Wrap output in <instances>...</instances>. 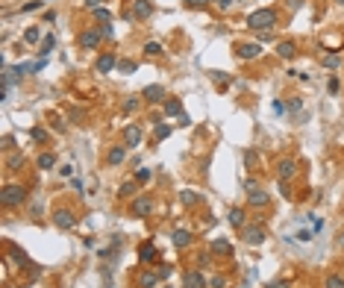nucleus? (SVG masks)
Segmentation results:
<instances>
[{
    "label": "nucleus",
    "instance_id": "obj_1",
    "mask_svg": "<svg viewBox=\"0 0 344 288\" xmlns=\"http://www.w3.org/2000/svg\"><path fill=\"white\" fill-rule=\"evenodd\" d=\"M277 21H280L277 9L265 6V9H256V12L247 18V26H250V29H259V32H271V29L277 26Z\"/></svg>",
    "mask_w": 344,
    "mask_h": 288
},
{
    "label": "nucleus",
    "instance_id": "obj_2",
    "mask_svg": "<svg viewBox=\"0 0 344 288\" xmlns=\"http://www.w3.org/2000/svg\"><path fill=\"white\" fill-rule=\"evenodd\" d=\"M24 200H26V188L24 185H6L3 194H0V203L6 209H18V206H24Z\"/></svg>",
    "mask_w": 344,
    "mask_h": 288
},
{
    "label": "nucleus",
    "instance_id": "obj_3",
    "mask_svg": "<svg viewBox=\"0 0 344 288\" xmlns=\"http://www.w3.org/2000/svg\"><path fill=\"white\" fill-rule=\"evenodd\" d=\"M244 191H247V203H250V206H256V209L271 206V194H268V191H262V188H259V183L247 180V183H244Z\"/></svg>",
    "mask_w": 344,
    "mask_h": 288
},
{
    "label": "nucleus",
    "instance_id": "obj_4",
    "mask_svg": "<svg viewBox=\"0 0 344 288\" xmlns=\"http://www.w3.org/2000/svg\"><path fill=\"white\" fill-rule=\"evenodd\" d=\"M265 238H268V233H265L262 224H244L241 227V241L244 244H262Z\"/></svg>",
    "mask_w": 344,
    "mask_h": 288
},
{
    "label": "nucleus",
    "instance_id": "obj_5",
    "mask_svg": "<svg viewBox=\"0 0 344 288\" xmlns=\"http://www.w3.org/2000/svg\"><path fill=\"white\" fill-rule=\"evenodd\" d=\"M100 41H103L100 26H88V29H82V32H79V38H77V44H79L82 50H94Z\"/></svg>",
    "mask_w": 344,
    "mask_h": 288
},
{
    "label": "nucleus",
    "instance_id": "obj_6",
    "mask_svg": "<svg viewBox=\"0 0 344 288\" xmlns=\"http://www.w3.org/2000/svg\"><path fill=\"white\" fill-rule=\"evenodd\" d=\"M153 212V197L150 194H138L132 203H130V215L132 218H147Z\"/></svg>",
    "mask_w": 344,
    "mask_h": 288
},
{
    "label": "nucleus",
    "instance_id": "obj_7",
    "mask_svg": "<svg viewBox=\"0 0 344 288\" xmlns=\"http://www.w3.org/2000/svg\"><path fill=\"white\" fill-rule=\"evenodd\" d=\"M236 56L244 59V62L259 59V56H262V44H259V41H241V44H236Z\"/></svg>",
    "mask_w": 344,
    "mask_h": 288
},
{
    "label": "nucleus",
    "instance_id": "obj_8",
    "mask_svg": "<svg viewBox=\"0 0 344 288\" xmlns=\"http://www.w3.org/2000/svg\"><path fill=\"white\" fill-rule=\"evenodd\" d=\"M94 68H97V74H112V71H118V56L112 50L109 53H100L97 62H94Z\"/></svg>",
    "mask_w": 344,
    "mask_h": 288
},
{
    "label": "nucleus",
    "instance_id": "obj_9",
    "mask_svg": "<svg viewBox=\"0 0 344 288\" xmlns=\"http://www.w3.org/2000/svg\"><path fill=\"white\" fill-rule=\"evenodd\" d=\"M53 224H56L59 230H74V227H77V215H74L71 209H56V212H53Z\"/></svg>",
    "mask_w": 344,
    "mask_h": 288
},
{
    "label": "nucleus",
    "instance_id": "obj_10",
    "mask_svg": "<svg viewBox=\"0 0 344 288\" xmlns=\"http://www.w3.org/2000/svg\"><path fill=\"white\" fill-rule=\"evenodd\" d=\"M209 280L203 277V271H183V288H206Z\"/></svg>",
    "mask_w": 344,
    "mask_h": 288
},
{
    "label": "nucleus",
    "instance_id": "obj_11",
    "mask_svg": "<svg viewBox=\"0 0 344 288\" xmlns=\"http://www.w3.org/2000/svg\"><path fill=\"white\" fill-rule=\"evenodd\" d=\"M141 97H144V103H162L165 100V88L159 85V82H153V85H144V91H141Z\"/></svg>",
    "mask_w": 344,
    "mask_h": 288
},
{
    "label": "nucleus",
    "instance_id": "obj_12",
    "mask_svg": "<svg viewBox=\"0 0 344 288\" xmlns=\"http://www.w3.org/2000/svg\"><path fill=\"white\" fill-rule=\"evenodd\" d=\"M294 174H297V162H294V159H280V165H277V177H280V183H289Z\"/></svg>",
    "mask_w": 344,
    "mask_h": 288
},
{
    "label": "nucleus",
    "instance_id": "obj_13",
    "mask_svg": "<svg viewBox=\"0 0 344 288\" xmlns=\"http://www.w3.org/2000/svg\"><path fill=\"white\" fill-rule=\"evenodd\" d=\"M138 262H141V265H156V262H159V250H156L150 241H144V244L138 247Z\"/></svg>",
    "mask_w": 344,
    "mask_h": 288
},
{
    "label": "nucleus",
    "instance_id": "obj_14",
    "mask_svg": "<svg viewBox=\"0 0 344 288\" xmlns=\"http://www.w3.org/2000/svg\"><path fill=\"white\" fill-rule=\"evenodd\" d=\"M153 15V6H150V0H132V12L127 15V18H138V21H147Z\"/></svg>",
    "mask_w": 344,
    "mask_h": 288
},
{
    "label": "nucleus",
    "instance_id": "obj_15",
    "mask_svg": "<svg viewBox=\"0 0 344 288\" xmlns=\"http://www.w3.org/2000/svg\"><path fill=\"white\" fill-rule=\"evenodd\" d=\"M141 141H144V132H141V130H138V127H135V124H130V127H127V130H124V144H127V147H132V150H135V147H138V144H141Z\"/></svg>",
    "mask_w": 344,
    "mask_h": 288
},
{
    "label": "nucleus",
    "instance_id": "obj_16",
    "mask_svg": "<svg viewBox=\"0 0 344 288\" xmlns=\"http://www.w3.org/2000/svg\"><path fill=\"white\" fill-rule=\"evenodd\" d=\"M162 283V277L156 274V271H141V274H135V286L138 288H156Z\"/></svg>",
    "mask_w": 344,
    "mask_h": 288
},
{
    "label": "nucleus",
    "instance_id": "obj_17",
    "mask_svg": "<svg viewBox=\"0 0 344 288\" xmlns=\"http://www.w3.org/2000/svg\"><path fill=\"white\" fill-rule=\"evenodd\" d=\"M277 56H280V59H294V56H297V41H291V38L277 41Z\"/></svg>",
    "mask_w": 344,
    "mask_h": 288
},
{
    "label": "nucleus",
    "instance_id": "obj_18",
    "mask_svg": "<svg viewBox=\"0 0 344 288\" xmlns=\"http://www.w3.org/2000/svg\"><path fill=\"white\" fill-rule=\"evenodd\" d=\"M127 159V144H118V147H109V153H106V165H121Z\"/></svg>",
    "mask_w": 344,
    "mask_h": 288
},
{
    "label": "nucleus",
    "instance_id": "obj_19",
    "mask_svg": "<svg viewBox=\"0 0 344 288\" xmlns=\"http://www.w3.org/2000/svg\"><path fill=\"white\" fill-rule=\"evenodd\" d=\"M209 250H212L215 256H233V241H230V238H215V241L209 244Z\"/></svg>",
    "mask_w": 344,
    "mask_h": 288
},
{
    "label": "nucleus",
    "instance_id": "obj_20",
    "mask_svg": "<svg viewBox=\"0 0 344 288\" xmlns=\"http://www.w3.org/2000/svg\"><path fill=\"white\" fill-rule=\"evenodd\" d=\"M227 221L236 227V230H241L244 224H247V215H244V209H238V206H233L230 209V215H227Z\"/></svg>",
    "mask_w": 344,
    "mask_h": 288
},
{
    "label": "nucleus",
    "instance_id": "obj_21",
    "mask_svg": "<svg viewBox=\"0 0 344 288\" xmlns=\"http://www.w3.org/2000/svg\"><path fill=\"white\" fill-rule=\"evenodd\" d=\"M191 238H194V236H191L188 230H174V247H177V250H185V247L191 244Z\"/></svg>",
    "mask_w": 344,
    "mask_h": 288
},
{
    "label": "nucleus",
    "instance_id": "obj_22",
    "mask_svg": "<svg viewBox=\"0 0 344 288\" xmlns=\"http://www.w3.org/2000/svg\"><path fill=\"white\" fill-rule=\"evenodd\" d=\"M165 115H168V118H174V115L180 118V115H183V103H180L177 97H168V100H165Z\"/></svg>",
    "mask_w": 344,
    "mask_h": 288
},
{
    "label": "nucleus",
    "instance_id": "obj_23",
    "mask_svg": "<svg viewBox=\"0 0 344 288\" xmlns=\"http://www.w3.org/2000/svg\"><path fill=\"white\" fill-rule=\"evenodd\" d=\"M91 18L100 21V24H109V21H112V12H109L106 6H97V9H91Z\"/></svg>",
    "mask_w": 344,
    "mask_h": 288
},
{
    "label": "nucleus",
    "instance_id": "obj_24",
    "mask_svg": "<svg viewBox=\"0 0 344 288\" xmlns=\"http://www.w3.org/2000/svg\"><path fill=\"white\" fill-rule=\"evenodd\" d=\"M141 103H144V97H138V94H135V97H127V100L121 103V109H124L127 115H130V112H135V109H138Z\"/></svg>",
    "mask_w": 344,
    "mask_h": 288
},
{
    "label": "nucleus",
    "instance_id": "obj_25",
    "mask_svg": "<svg viewBox=\"0 0 344 288\" xmlns=\"http://www.w3.org/2000/svg\"><path fill=\"white\" fill-rule=\"evenodd\" d=\"M35 165H38L41 171H50V168L56 165V156H53V153H41V156L35 159Z\"/></svg>",
    "mask_w": 344,
    "mask_h": 288
},
{
    "label": "nucleus",
    "instance_id": "obj_26",
    "mask_svg": "<svg viewBox=\"0 0 344 288\" xmlns=\"http://www.w3.org/2000/svg\"><path fill=\"white\" fill-rule=\"evenodd\" d=\"M29 135H32V141H38V144H47V138H50V132H47L44 127H32Z\"/></svg>",
    "mask_w": 344,
    "mask_h": 288
},
{
    "label": "nucleus",
    "instance_id": "obj_27",
    "mask_svg": "<svg viewBox=\"0 0 344 288\" xmlns=\"http://www.w3.org/2000/svg\"><path fill=\"white\" fill-rule=\"evenodd\" d=\"M6 168H9V171H21V168H24V153H12V156L6 159Z\"/></svg>",
    "mask_w": 344,
    "mask_h": 288
},
{
    "label": "nucleus",
    "instance_id": "obj_28",
    "mask_svg": "<svg viewBox=\"0 0 344 288\" xmlns=\"http://www.w3.org/2000/svg\"><path fill=\"white\" fill-rule=\"evenodd\" d=\"M209 77H212V79H215V82H218L221 88H227V85L233 82V77H227L224 71H209Z\"/></svg>",
    "mask_w": 344,
    "mask_h": 288
},
{
    "label": "nucleus",
    "instance_id": "obj_29",
    "mask_svg": "<svg viewBox=\"0 0 344 288\" xmlns=\"http://www.w3.org/2000/svg\"><path fill=\"white\" fill-rule=\"evenodd\" d=\"M180 203H183V206H197L200 197H197L194 191H180Z\"/></svg>",
    "mask_w": 344,
    "mask_h": 288
},
{
    "label": "nucleus",
    "instance_id": "obj_30",
    "mask_svg": "<svg viewBox=\"0 0 344 288\" xmlns=\"http://www.w3.org/2000/svg\"><path fill=\"white\" fill-rule=\"evenodd\" d=\"M9 256H12V259H15V265H21V268H24V265L29 262V259H26V253H21V250H18L15 244H9Z\"/></svg>",
    "mask_w": 344,
    "mask_h": 288
},
{
    "label": "nucleus",
    "instance_id": "obj_31",
    "mask_svg": "<svg viewBox=\"0 0 344 288\" xmlns=\"http://www.w3.org/2000/svg\"><path fill=\"white\" fill-rule=\"evenodd\" d=\"M324 286H327V288H344V277H342V274H327Z\"/></svg>",
    "mask_w": 344,
    "mask_h": 288
},
{
    "label": "nucleus",
    "instance_id": "obj_32",
    "mask_svg": "<svg viewBox=\"0 0 344 288\" xmlns=\"http://www.w3.org/2000/svg\"><path fill=\"white\" fill-rule=\"evenodd\" d=\"M144 53H147V56H153V59H156V56H162V53H165V50H162V44H159V41H147V44H144Z\"/></svg>",
    "mask_w": 344,
    "mask_h": 288
},
{
    "label": "nucleus",
    "instance_id": "obj_33",
    "mask_svg": "<svg viewBox=\"0 0 344 288\" xmlns=\"http://www.w3.org/2000/svg\"><path fill=\"white\" fill-rule=\"evenodd\" d=\"M38 38H41V29H38V26H29V29L24 32V41H26V44H35Z\"/></svg>",
    "mask_w": 344,
    "mask_h": 288
},
{
    "label": "nucleus",
    "instance_id": "obj_34",
    "mask_svg": "<svg viewBox=\"0 0 344 288\" xmlns=\"http://www.w3.org/2000/svg\"><path fill=\"white\" fill-rule=\"evenodd\" d=\"M118 71L121 74H135V62L132 59H118Z\"/></svg>",
    "mask_w": 344,
    "mask_h": 288
},
{
    "label": "nucleus",
    "instance_id": "obj_35",
    "mask_svg": "<svg viewBox=\"0 0 344 288\" xmlns=\"http://www.w3.org/2000/svg\"><path fill=\"white\" fill-rule=\"evenodd\" d=\"M135 191H138V183H135V180H132V183H124V185H121V191H118V194H121V197H132V194H135Z\"/></svg>",
    "mask_w": 344,
    "mask_h": 288
},
{
    "label": "nucleus",
    "instance_id": "obj_36",
    "mask_svg": "<svg viewBox=\"0 0 344 288\" xmlns=\"http://www.w3.org/2000/svg\"><path fill=\"white\" fill-rule=\"evenodd\" d=\"M100 32H103L106 41H112V38H115V26H112V21H109V24H100Z\"/></svg>",
    "mask_w": 344,
    "mask_h": 288
},
{
    "label": "nucleus",
    "instance_id": "obj_37",
    "mask_svg": "<svg viewBox=\"0 0 344 288\" xmlns=\"http://www.w3.org/2000/svg\"><path fill=\"white\" fill-rule=\"evenodd\" d=\"M171 135V127L168 124H156V141H162V138H168Z\"/></svg>",
    "mask_w": 344,
    "mask_h": 288
},
{
    "label": "nucleus",
    "instance_id": "obj_38",
    "mask_svg": "<svg viewBox=\"0 0 344 288\" xmlns=\"http://www.w3.org/2000/svg\"><path fill=\"white\" fill-rule=\"evenodd\" d=\"M339 65H342V59H339L336 53H333V56H324V68H330V71H333V68H339Z\"/></svg>",
    "mask_w": 344,
    "mask_h": 288
},
{
    "label": "nucleus",
    "instance_id": "obj_39",
    "mask_svg": "<svg viewBox=\"0 0 344 288\" xmlns=\"http://www.w3.org/2000/svg\"><path fill=\"white\" fill-rule=\"evenodd\" d=\"M156 274H159L162 280H168V277L174 274V265H156Z\"/></svg>",
    "mask_w": 344,
    "mask_h": 288
},
{
    "label": "nucleus",
    "instance_id": "obj_40",
    "mask_svg": "<svg viewBox=\"0 0 344 288\" xmlns=\"http://www.w3.org/2000/svg\"><path fill=\"white\" fill-rule=\"evenodd\" d=\"M41 3H44V0H29V3L21 6V12H24V15H26V12H35V9H41Z\"/></svg>",
    "mask_w": 344,
    "mask_h": 288
},
{
    "label": "nucleus",
    "instance_id": "obj_41",
    "mask_svg": "<svg viewBox=\"0 0 344 288\" xmlns=\"http://www.w3.org/2000/svg\"><path fill=\"white\" fill-rule=\"evenodd\" d=\"M53 44H56V38H53V35H47V38H44V41H41V50H38V53H41V56H44V53H47V50H53Z\"/></svg>",
    "mask_w": 344,
    "mask_h": 288
},
{
    "label": "nucleus",
    "instance_id": "obj_42",
    "mask_svg": "<svg viewBox=\"0 0 344 288\" xmlns=\"http://www.w3.org/2000/svg\"><path fill=\"white\" fill-rule=\"evenodd\" d=\"M230 283H227V277H212L209 280V288H227Z\"/></svg>",
    "mask_w": 344,
    "mask_h": 288
},
{
    "label": "nucleus",
    "instance_id": "obj_43",
    "mask_svg": "<svg viewBox=\"0 0 344 288\" xmlns=\"http://www.w3.org/2000/svg\"><path fill=\"white\" fill-rule=\"evenodd\" d=\"M183 3H185L188 9H203V6H209L212 0H183Z\"/></svg>",
    "mask_w": 344,
    "mask_h": 288
},
{
    "label": "nucleus",
    "instance_id": "obj_44",
    "mask_svg": "<svg viewBox=\"0 0 344 288\" xmlns=\"http://www.w3.org/2000/svg\"><path fill=\"white\" fill-rule=\"evenodd\" d=\"M147 180H150V171L147 168H138L135 171V183H147Z\"/></svg>",
    "mask_w": 344,
    "mask_h": 288
},
{
    "label": "nucleus",
    "instance_id": "obj_45",
    "mask_svg": "<svg viewBox=\"0 0 344 288\" xmlns=\"http://www.w3.org/2000/svg\"><path fill=\"white\" fill-rule=\"evenodd\" d=\"M253 162H256V153H253V150H247V153H244V165H247V168H250V165H253Z\"/></svg>",
    "mask_w": 344,
    "mask_h": 288
},
{
    "label": "nucleus",
    "instance_id": "obj_46",
    "mask_svg": "<svg viewBox=\"0 0 344 288\" xmlns=\"http://www.w3.org/2000/svg\"><path fill=\"white\" fill-rule=\"evenodd\" d=\"M274 112L283 115V112H286V103H283V100H274Z\"/></svg>",
    "mask_w": 344,
    "mask_h": 288
},
{
    "label": "nucleus",
    "instance_id": "obj_47",
    "mask_svg": "<svg viewBox=\"0 0 344 288\" xmlns=\"http://www.w3.org/2000/svg\"><path fill=\"white\" fill-rule=\"evenodd\" d=\"M265 288H291L289 283H280V280H274V283H268Z\"/></svg>",
    "mask_w": 344,
    "mask_h": 288
},
{
    "label": "nucleus",
    "instance_id": "obj_48",
    "mask_svg": "<svg viewBox=\"0 0 344 288\" xmlns=\"http://www.w3.org/2000/svg\"><path fill=\"white\" fill-rule=\"evenodd\" d=\"M289 109H291V112H300V97H294V100L289 103Z\"/></svg>",
    "mask_w": 344,
    "mask_h": 288
},
{
    "label": "nucleus",
    "instance_id": "obj_49",
    "mask_svg": "<svg viewBox=\"0 0 344 288\" xmlns=\"http://www.w3.org/2000/svg\"><path fill=\"white\" fill-rule=\"evenodd\" d=\"M286 3H289V9H291V12H297V9H300V3H303V0H286Z\"/></svg>",
    "mask_w": 344,
    "mask_h": 288
},
{
    "label": "nucleus",
    "instance_id": "obj_50",
    "mask_svg": "<svg viewBox=\"0 0 344 288\" xmlns=\"http://www.w3.org/2000/svg\"><path fill=\"white\" fill-rule=\"evenodd\" d=\"M44 62H47V59H38V62H35V65H32V74H38V71H41V68H44Z\"/></svg>",
    "mask_w": 344,
    "mask_h": 288
},
{
    "label": "nucleus",
    "instance_id": "obj_51",
    "mask_svg": "<svg viewBox=\"0 0 344 288\" xmlns=\"http://www.w3.org/2000/svg\"><path fill=\"white\" fill-rule=\"evenodd\" d=\"M233 3H236V0H218V6H221V9H224V12H227V9H230V6H233Z\"/></svg>",
    "mask_w": 344,
    "mask_h": 288
},
{
    "label": "nucleus",
    "instance_id": "obj_52",
    "mask_svg": "<svg viewBox=\"0 0 344 288\" xmlns=\"http://www.w3.org/2000/svg\"><path fill=\"white\" fill-rule=\"evenodd\" d=\"M100 3H103V0H85V6H88V9H97Z\"/></svg>",
    "mask_w": 344,
    "mask_h": 288
},
{
    "label": "nucleus",
    "instance_id": "obj_53",
    "mask_svg": "<svg viewBox=\"0 0 344 288\" xmlns=\"http://www.w3.org/2000/svg\"><path fill=\"white\" fill-rule=\"evenodd\" d=\"M336 3H339V6H344V0H336Z\"/></svg>",
    "mask_w": 344,
    "mask_h": 288
},
{
    "label": "nucleus",
    "instance_id": "obj_54",
    "mask_svg": "<svg viewBox=\"0 0 344 288\" xmlns=\"http://www.w3.org/2000/svg\"><path fill=\"white\" fill-rule=\"evenodd\" d=\"M165 288H168V286H165Z\"/></svg>",
    "mask_w": 344,
    "mask_h": 288
}]
</instances>
